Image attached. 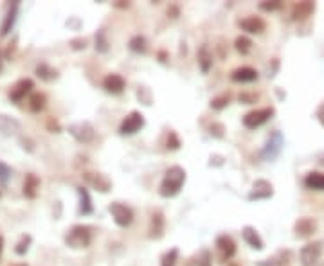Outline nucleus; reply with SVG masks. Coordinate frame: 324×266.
Masks as SVG:
<instances>
[{"label": "nucleus", "instance_id": "obj_5", "mask_svg": "<svg viewBox=\"0 0 324 266\" xmlns=\"http://www.w3.org/2000/svg\"><path fill=\"white\" fill-rule=\"evenodd\" d=\"M274 115V108H259V110H252L247 115L243 117V126L249 128V130H256V128L263 126L267 120H270Z\"/></svg>", "mask_w": 324, "mask_h": 266}, {"label": "nucleus", "instance_id": "obj_18", "mask_svg": "<svg viewBox=\"0 0 324 266\" xmlns=\"http://www.w3.org/2000/svg\"><path fill=\"white\" fill-rule=\"evenodd\" d=\"M317 230V221L313 218H299L294 225V232L297 237H310Z\"/></svg>", "mask_w": 324, "mask_h": 266}, {"label": "nucleus", "instance_id": "obj_41", "mask_svg": "<svg viewBox=\"0 0 324 266\" xmlns=\"http://www.w3.org/2000/svg\"><path fill=\"white\" fill-rule=\"evenodd\" d=\"M256 99H258V94H247V92L239 94V101L243 105H252V103H256Z\"/></svg>", "mask_w": 324, "mask_h": 266}, {"label": "nucleus", "instance_id": "obj_19", "mask_svg": "<svg viewBox=\"0 0 324 266\" xmlns=\"http://www.w3.org/2000/svg\"><path fill=\"white\" fill-rule=\"evenodd\" d=\"M18 6H20L18 2H13V4L9 6L4 22H2V26H0V36H8V34L11 33L13 27H15L16 16H18Z\"/></svg>", "mask_w": 324, "mask_h": 266}, {"label": "nucleus", "instance_id": "obj_24", "mask_svg": "<svg viewBox=\"0 0 324 266\" xmlns=\"http://www.w3.org/2000/svg\"><path fill=\"white\" fill-rule=\"evenodd\" d=\"M198 65H200V69H202L204 74L209 72L211 67H213V52L209 51V47H207L206 44H204L198 51Z\"/></svg>", "mask_w": 324, "mask_h": 266}, {"label": "nucleus", "instance_id": "obj_47", "mask_svg": "<svg viewBox=\"0 0 324 266\" xmlns=\"http://www.w3.org/2000/svg\"><path fill=\"white\" fill-rule=\"evenodd\" d=\"M11 266H27L26 262H18V264H11Z\"/></svg>", "mask_w": 324, "mask_h": 266}, {"label": "nucleus", "instance_id": "obj_34", "mask_svg": "<svg viewBox=\"0 0 324 266\" xmlns=\"http://www.w3.org/2000/svg\"><path fill=\"white\" fill-rule=\"evenodd\" d=\"M11 175H13V169L9 168L6 162L0 160V183H2V186H8V182H9V178H11Z\"/></svg>", "mask_w": 324, "mask_h": 266}, {"label": "nucleus", "instance_id": "obj_26", "mask_svg": "<svg viewBox=\"0 0 324 266\" xmlns=\"http://www.w3.org/2000/svg\"><path fill=\"white\" fill-rule=\"evenodd\" d=\"M305 186L313 191H324V175L317 171L308 173L305 178Z\"/></svg>", "mask_w": 324, "mask_h": 266}, {"label": "nucleus", "instance_id": "obj_17", "mask_svg": "<svg viewBox=\"0 0 324 266\" xmlns=\"http://www.w3.org/2000/svg\"><path fill=\"white\" fill-rule=\"evenodd\" d=\"M20 120L15 119V117H9L6 113H0V135L4 137H11L15 135L16 131H20Z\"/></svg>", "mask_w": 324, "mask_h": 266}, {"label": "nucleus", "instance_id": "obj_36", "mask_svg": "<svg viewBox=\"0 0 324 266\" xmlns=\"http://www.w3.org/2000/svg\"><path fill=\"white\" fill-rule=\"evenodd\" d=\"M283 8V4H281L279 0H272V2H261L259 4V9H263V11H277V9Z\"/></svg>", "mask_w": 324, "mask_h": 266}, {"label": "nucleus", "instance_id": "obj_10", "mask_svg": "<svg viewBox=\"0 0 324 266\" xmlns=\"http://www.w3.org/2000/svg\"><path fill=\"white\" fill-rule=\"evenodd\" d=\"M34 88V81L31 79V77H24V79L16 81L15 85H13V88L9 90V99H11L13 103H20L22 99H26L27 94H31Z\"/></svg>", "mask_w": 324, "mask_h": 266}, {"label": "nucleus", "instance_id": "obj_29", "mask_svg": "<svg viewBox=\"0 0 324 266\" xmlns=\"http://www.w3.org/2000/svg\"><path fill=\"white\" fill-rule=\"evenodd\" d=\"M31 243H33V237H31L29 234H22L20 239L16 241V244H15V254L16 255H26L27 252H29Z\"/></svg>", "mask_w": 324, "mask_h": 266}, {"label": "nucleus", "instance_id": "obj_33", "mask_svg": "<svg viewBox=\"0 0 324 266\" xmlns=\"http://www.w3.org/2000/svg\"><path fill=\"white\" fill-rule=\"evenodd\" d=\"M229 101H231V94H221V95H218V97H214L213 101H211V108L213 110H224L225 106L229 105Z\"/></svg>", "mask_w": 324, "mask_h": 266}, {"label": "nucleus", "instance_id": "obj_21", "mask_svg": "<svg viewBox=\"0 0 324 266\" xmlns=\"http://www.w3.org/2000/svg\"><path fill=\"white\" fill-rule=\"evenodd\" d=\"M38 189H40V178H38L34 173H29L26 175V180H24V187L22 193L27 200H34L38 196Z\"/></svg>", "mask_w": 324, "mask_h": 266}, {"label": "nucleus", "instance_id": "obj_31", "mask_svg": "<svg viewBox=\"0 0 324 266\" xmlns=\"http://www.w3.org/2000/svg\"><path fill=\"white\" fill-rule=\"evenodd\" d=\"M96 51L101 52V54L108 52V38H107V33H105V29H99L96 33Z\"/></svg>", "mask_w": 324, "mask_h": 266}, {"label": "nucleus", "instance_id": "obj_15", "mask_svg": "<svg viewBox=\"0 0 324 266\" xmlns=\"http://www.w3.org/2000/svg\"><path fill=\"white\" fill-rule=\"evenodd\" d=\"M238 26L241 27L245 33H251V34H259L265 31L267 24L263 18H259V16H245V18L238 20Z\"/></svg>", "mask_w": 324, "mask_h": 266}, {"label": "nucleus", "instance_id": "obj_11", "mask_svg": "<svg viewBox=\"0 0 324 266\" xmlns=\"http://www.w3.org/2000/svg\"><path fill=\"white\" fill-rule=\"evenodd\" d=\"M216 248L220 252V262L229 261V259H232L236 255V243L227 234H221V236L216 237Z\"/></svg>", "mask_w": 324, "mask_h": 266}, {"label": "nucleus", "instance_id": "obj_43", "mask_svg": "<svg viewBox=\"0 0 324 266\" xmlns=\"http://www.w3.org/2000/svg\"><path fill=\"white\" fill-rule=\"evenodd\" d=\"M158 59H160L162 63L168 62V52H166V51H160V52H158Z\"/></svg>", "mask_w": 324, "mask_h": 266}, {"label": "nucleus", "instance_id": "obj_2", "mask_svg": "<svg viewBox=\"0 0 324 266\" xmlns=\"http://www.w3.org/2000/svg\"><path fill=\"white\" fill-rule=\"evenodd\" d=\"M92 243V227L89 225H74L65 234V244L74 250L89 248Z\"/></svg>", "mask_w": 324, "mask_h": 266}, {"label": "nucleus", "instance_id": "obj_14", "mask_svg": "<svg viewBox=\"0 0 324 266\" xmlns=\"http://www.w3.org/2000/svg\"><path fill=\"white\" fill-rule=\"evenodd\" d=\"M103 88L112 95H119L125 92L126 88V81L121 74H108L103 79Z\"/></svg>", "mask_w": 324, "mask_h": 266}, {"label": "nucleus", "instance_id": "obj_9", "mask_svg": "<svg viewBox=\"0 0 324 266\" xmlns=\"http://www.w3.org/2000/svg\"><path fill=\"white\" fill-rule=\"evenodd\" d=\"M166 230V218L162 214V211H153L151 212L150 227H148V237L150 239H160Z\"/></svg>", "mask_w": 324, "mask_h": 266}, {"label": "nucleus", "instance_id": "obj_40", "mask_svg": "<svg viewBox=\"0 0 324 266\" xmlns=\"http://www.w3.org/2000/svg\"><path fill=\"white\" fill-rule=\"evenodd\" d=\"M47 130L51 131V133H59V131H62V126H59V122L54 119V117H49L47 119Z\"/></svg>", "mask_w": 324, "mask_h": 266}, {"label": "nucleus", "instance_id": "obj_16", "mask_svg": "<svg viewBox=\"0 0 324 266\" xmlns=\"http://www.w3.org/2000/svg\"><path fill=\"white\" fill-rule=\"evenodd\" d=\"M259 77L258 70L252 67H238L231 72V79L236 83H252Z\"/></svg>", "mask_w": 324, "mask_h": 266}, {"label": "nucleus", "instance_id": "obj_46", "mask_svg": "<svg viewBox=\"0 0 324 266\" xmlns=\"http://www.w3.org/2000/svg\"><path fill=\"white\" fill-rule=\"evenodd\" d=\"M2 69H4V65H2V54H0V72H2Z\"/></svg>", "mask_w": 324, "mask_h": 266}, {"label": "nucleus", "instance_id": "obj_22", "mask_svg": "<svg viewBox=\"0 0 324 266\" xmlns=\"http://www.w3.org/2000/svg\"><path fill=\"white\" fill-rule=\"evenodd\" d=\"M77 194H79V214L81 216H89L94 212V205H92V198H90V193L87 187L79 186L76 187Z\"/></svg>", "mask_w": 324, "mask_h": 266}, {"label": "nucleus", "instance_id": "obj_32", "mask_svg": "<svg viewBox=\"0 0 324 266\" xmlns=\"http://www.w3.org/2000/svg\"><path fill=\"white\" fill-rule=\"evenodd\" d=\"M178 261V248H171L166 254L162 255L160 259V266H175Z\"/></svg>", "mask_w": 324, "mask_h": 266}, {"label": "nucleus", "instance_id": "obj_39", "mask_svg": "<svg viewBox=\"0 0 324 266\" xmlns=\"http://www.w3.org/2000/svg\"><path fill=\"white\" fill-rule=\"evenodd\" d=\"M211 135H214V137H218V139H221L224 137V124H220V122H213L211 124Z\"/></svg>", "mask_w": 324, "mask_h": 266}, {"label": "nucleus", "instance_id": "obj_3", "mask_svg": "<svg viewBox=\"0 0 324 266\" xmlns=\"http://www.w3.org/2000/svg\"><path fill=\"white\" fill-rule=\"evenodd\" d=\"M283 144H285V139H283V133L281 131H272L270 133V137L267 139L265 146H263L261 153H259V157H261V160L265 162H274L277 157H279L281 150H283Z\"/></svg>", "mask_w": 324, "mask_h": 266}, {"label": "nucleus", "instance_id": "obj_35", "mask_svg": "<svg viewBox=\"0 0 324 266\" xmlns=\"http://www.w3.org/2000/svg\"><path fill=\"white\" fill-rule=\"evenodd\" d=\"M166 148L168 150H173V151L180 148V140H178L175 131H170V135H168V140H166Z\"/></svg>", "mask_w": 324, "mask_h": 266}, {"label": "nucleus", "instance_id": "obj_6", "mask_svg": "<svg viewBox=\"0 0 324 266\" xmlns=\"http://www.w3.org/2000/svg\"><path fill=\"white\" fill-rule=\"evenodd\" d=\"M108 211H110V214H112V218H114L115 225H119V227H130V225H132L133 211L128 207V205L121 203V201H114V203H110Z\"/></svg>", "mask_w": 324, "mask_h": 266}, {"label": "nucleus", "instance_id": "obj_4", "mask_svg": "<svg viewBox=\"0 0 324 266\" xmlns=\"http://www.w3.org/2000/svg\"><path fill=\"white\" fill-rule=\"evenodd\" d=\"M69 133L81 144H89L94 140L96 137V131H94V126L87 120H79V122H72L69 124Z\"/></svg>", "mask_w": 324, "mask_h": 266}, {"label": "nucleus", "instance_id": "obj_27", "mask_svg": "<svg viewBox=\"0 0 324 266\" xmlns=\"http://www.w3.org/2000/svg\"><path fill=\"white\" fill-rule=\"evenodd\" d=\"M45 106H47V97H45V94H42V92H34V94H31V97H29V110L31 112L40 113Z\"/></svg>", "mask_w": 324, "mask_h": 266}, {"label": "nucleus", "instance_id": "obj_7", "mask_svg": "<svg viewBox=\"0 0 324 266\" xmlns=\"http://www.w3.org/2000/svg\"><path fill=\"white\" fill-rule=\"evenodd\" d=\"M320 255H322V243L320 241H313L301 248L299 252V259H301L302 266H315L319 262Z\"/></svg>", "mask_w": 324, "mask_h": 266}, {"label": "nucleus", "instance_id": "obj_23", "mask_svg": "<svg viewBox=\"0 0 324 266\" xmlns=\"http://www.w3.org/2000/svg\"><path fill=\"white\" fill-rule=\"evenodd\" d=\"M241 236H243V239H245V243H247L251 248H254V250H263V239L259 237V234L256 229H252V227H243Z\"/></svg>", "mask_w": 324, "mask_h": 266}, {"label": "nucleus", "instance_id": "obj_25", "mask_svg": "<svg viewBox=\"0 0 324 266\" xmlns=\"http://www.w3.org/2000/svg\"><path fill=\"white\" fill-rule=\"evenodd\" d=\"M34 74H36L42 81H54V79H58V76H59L58 70L52 69V67L47 65V63H40V65H36Z\"/></svg>", "mask_w": 324, "mask_h": 266}, {"label": "nucleus", "instance_id": "obj_28", "mask_svg": "<svg viewBox=\"0 0 324 266\" xmlns=\"http://www.w3.org/2000/svg\"><path fill=\"white\" fill-rule=\"evenodd\" d=\"M128 47L130 51L137 52V54H144V52L148 51V40L144 36H140V34H137V36H133L132 40H130Z\"/></svg>", "mask_w": 324, "mask_h": 266}, {"label": "nucleus", "instance_id": "obj_12", "mask_svg": "<svg viewBox=\"0 0 324 266\" xmlns=\"http://www.w3.org/2000/svg\"><path fill=\"white\" fill-rule=\"evenodd\" d=\"M83 178L89 186H92L99 193H108L112 189V182L103 173H83Z\"/></svg>", "mask_w": 324, "mask_h": 266}, {"label": "nucleus", "instance_id": "obj_44", "mask_svg": "<svg viewBox=\"0 0 324 266\" xmlns=\"http://www.w3.org/2000/svg\"><path fill=\"white\" fill-rule=\"evenodd\" d=\"M168 15H175V18H177V15H178V8H171V9H168Z\"/></svg>", "mask_w": 324, "mask_h": 266}, {"label": "nucleus", "instance_id": "obj_1", "mask_svg": "<svg viewBox=\"0 0 324 266\" xmlns=\"http://www.w3.org/2000/svg\"><path fill=\"white\" fill-rule=\"evenodd\" d=\"M186 182V171L180 166H171L166 173H164V180L160 183V196L164 198H173L180 193L182 186Z\"/></svg>", "mask_w": 324, "mask_h": 266}, {"label": "nucleus", "instance_id": "obj_13", "mask_svg": "<svg viewBox=\"0 0 324 266\" xmlns=\"http://www.w3.org/2000/svg\"><path fill=\"white\" fill-rule=\"evenodd\" d=\"M274 194V187L270 182H267V180H256L254 186H252V191L249 193V200L251 201H258V200H267V198H270Z\"/></svg>", "mask_w": 324, "mask_h": 266}, {"label": "nucleus", "instance_id": "obj_8", "mask_svg": "<svg viewBox=\"0 0 324 266\" xmlns=\"http://www.w3.org/2000/svg\"><path fill=\"white\" fill-rule=\"evenodd\" d=\"M144 115L140 112H130L128 115L123 119L121 126H119V133L121 135H133V133H137V131L140 130V128L144 126Z\"/></svg>", "mask_w": 324, "mask_h": 266}, {"label": "nucleus", "instance_id": "obj_20", "mask_svg": "<svg viewBox=\"0 0 324 266\" xmlns=\"http://www.w3.org/2000/svg\"><path fill=\"white\" fill-rule=\"evenodd\" d=\"M313 11H315V4H313V2H310V0L297 2V4L292 8V20H295V22H301V20L312 16Z\"/></svg>", "mask_w": 324, "mask_h": 266}, {"label": "nucleus", "instance_id": "obj_37", "mask_svg": "<svg viewBox=\"0 0 324 266\" xmlns=\"http://www.w3.org/2000/svg\"><path fill=\"white\" fill-rule=\"evenodd\" d=\"M213 264V254L209 250H202L198 257V266H211Z\"/></svg>", "mask_w": 324, "mask_h": 266}, {"label": "nucleus", "instance_id": "obj_30", "mask_svg": "<svg viewBox=\"0 0 324 266\" xmlns=\"http://www.w3.org/2000/svg\"><path fill=\"white\" fill-rule=\"evenodd\" d=\"M234 47H236V51H238L239 54H249V52H251V49H252V40H251V38H247V36H238L234 40Z\"/></svg>", "mask_w": 324, "mask_h": 266}, {"label": "nucleus", "instance_id": "obj_38", "mask_svg": "<svg viewBox=\"0 0 324 266\" xmlns=\"http://www.w3.org/2000/svg\"><path fill=\"white\" fill-rule=\"evenodd\" d=\"M87 38H74V40H70V49L72 51H85L87 49Z\"/></svg>", "mask_w": 324, "mask_h": 266}, {"label": "nucleus", "instance_id": "obj_45", "mask_svg": "<svg viewBox=\"0 0 324 266\" xmlns=\"http://www.w3.org/2000/svg\"><path fill=\"white\" fill-rule=\"evenodd\" d=\"M2 252H4V237L0 236V257H2Z\"/></svg>", "mask_w": 324, "mask_h": 266}, {"label": "nucleus", "instance_id": "obj_42", "mask_svg": "<svg viewBox=\"0 0 324 266\" xmlns=\"http://www.w3.org/2000/svg\"><path fill=\"white\" fill-rule=\"evenodd\" d=\"M258 266H279V262H277V259H267V261H261L258 262Z\"/></svg>", "mask_w": 324, "mask_h": 266}]
</instances>
